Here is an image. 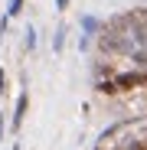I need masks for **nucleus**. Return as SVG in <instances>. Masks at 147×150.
<instances>
[{
	"label": "nucleus",
	"instance_id": "f257e3e1",
	"mask_svg": "<svg viewBox=\"0 0 147 150\" xmlns=\"http://www.w3.org/2000/svg\"><path fill=\"white\" fill-rule=\"evenodd\" d=\"M114 85H118V91H131V88L147 85V75L144 72H121V75H114Z\"/></svg>",
	"mask_w": 147,
	"mask_h": 150
},
{
	"label": "nucleus",
	"instance_id": "f03ea898",
	"mask_svg": "<svg viewBox=\"0 0 147 150\" xmlns=\"http://www.w3.org/2000/svg\"><path fill=\"white\" fill-rule=\"evenodd\" d=\"M26 108H30V95L23 91V95L16 98V111H13V131H20V124H23V114H26Z\"/></svg>",
	"mask_w": 147,
	"mask_h": 150
},
{
	"label": "nucleus",
	"instance_id": "7ed1b4c3",
	"mask_svg": "<svg viewBox=\"0 0 147 150\" xmlns=\"http://www.w3.org/2000/svg\"><path fill=\"white\" fill-rule=\"evenodd\" d=\"M62 46H65V30H59L56 39H53V49H56V52H62Z\"/></svg>",
	"mask_w": 147,
	"mask_h": 150
},
{
	"label": "nucleus",
	"instance_id": "20e7f679",
	"mask_svg": "<svg viewBox=\"0 0 147 150\" xmlns=\"http://www.w3.org/2000/svg\"><path fill=\"white\" fill-rule=\"evenodd\" d=\"M124 150H147V140H137V137H134V140L124 144Z\"/></svg>",
	"mask_w": 147,
	"mask_h": 150
},
{
	"label": "nucleus",
	"instance_id": "39448f33",
	"mask_svg": "<svg viewBox=\"0 0 147 150\" xmlns=\"http://www.w3.org/2000/svg\"><path fill=\"white\" fill-rule=\"evenodd\" d=\"M20 7H23V0H10V16H16V13H20Z\"/></svg>",
	"mask_w": 147,
	"mask_h": 150
},
{
	"label": "nucleus",
	"instance_id": "423d86ee",
	"mask_svg": "<svg viewBox=\"0 0 147 150\" xmlns=\"http://www.w3.org/2000/svg\"><path fill=\"white\" fill-rule=\"evenodd\" d=\"M7 91V79H4V69H0V95Z\"/></svg>",
	"mask_w": 147,
	"mask_h": 150
},
{
	"label": "nucleus",
	"instance_id": "0eeeda50",
	"mask_svg": "<svg viewBox=\"0 0 147 150\" xmlns=\"http://www.w3.org/2000/svg\"><path fill=\"white\" fill-rule=\"evenodd\" d=\"M56 7H59V10H65V7H69V0H56Z\"/></svg>",
	"mask_w": 147,
	"mask_h": 150
},
{
	"label": "nucleus",
	"instance_id": "6e6552de",
	"mask_svg": "<svg viewBox=\"0 0 147 150\" xmlns=\"http://www.w3.org/2000/svg\"><path fill=\"white\" fill-rule=\"evenodd\" d=\"M0 137H4V114H0Z\"/></svg>",
	"mask_w": 147,
	"mask_h": 150
},
{
	"label": "nucleus",
	"instance_id": "1a4fd4ad",
	"mask_svg": "<svg viewBox=\"0 0 147 150\" xmlns=\"http://www.w3.org/2000/svg\"><path fill=\"white\" fill-rule=\"evenodd\" d=\"M13 150H20V147H13Z\"/></svg>",
	"mask_w": 147,
	"mask_h": 150
}]
</instances>
